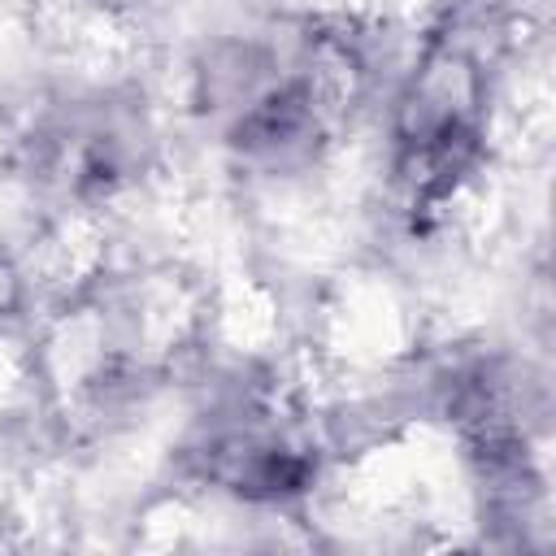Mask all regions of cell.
Segmentation results:
<instances>
[{
    "label": "cell",
    "instance_id": "1",
    "mask_svg": "<svg viewBox=\"0 0 556 556\" xmlns=\"http://www.w3.org/2000/svg\"><path fill=\"white\" fill-rule=\"evenodd\" d=\"M491 52L473 22H439L387 109V174L408 213L447 208L486 156Z\"/></svg>",
    "mask_w": 556,
    "mask_h": 556
},
{
    "label": "cell",
    "instance_id": "2",
    "mask_svg": "<svg viewBox=\"0 0 556 556\" xmlns=\"http://www.w3.org/2000/svg\"><path fill=\"white\" fill-rule=\"evenodd\" d=\"M174 465L187 482L213 495L278 513L317 491L326 447L300 417H291L269 382L235 378L187 421Z\"/></svg>",
    "mask_w": 556,
    "mask_h": 556
},
{
    "label": "cell",
    "instance_id": "4",
    "mask_svg": "<svg viewBox=\"0 0 556 556\" xmlns=\"http://www.w3.org/2000/svg\"><path fill=\"white\" fill-rule=\"evenodd\" d=\"M22 304H26V274L9 252V243L0 239V330L22 317Z\"/></svg>",
    "mask_w": 556,
    "mask_h": 556
},
{
    "label": "cell",
    "instance_id": "3",
    "mask_svg": "<svg viewBox=\"0 0 556 556\" xmlns=\"http://www.w3.org/2000/svg\"><path fill=\"white\" fill-rule=\"evenodd\" d=\"M148 152L152 130L139 100L87 91L35 117L17 143V169L65 204H104L139 178Z\"/></svg>",
    "mask_w": 556,
    "mask_h": 556
}]
</instances>
